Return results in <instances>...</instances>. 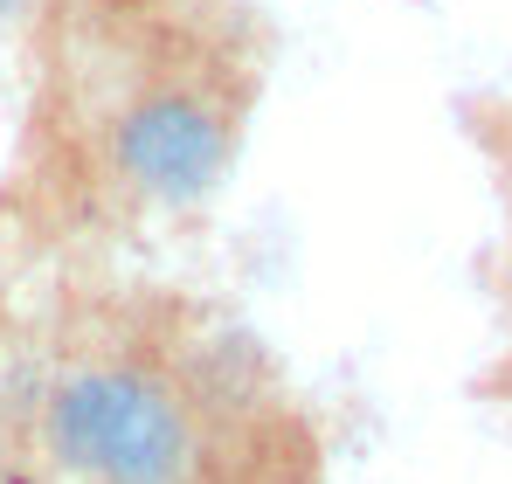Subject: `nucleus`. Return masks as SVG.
Masks as SVG:
<instances>
[{
    "instance_id": "nucleus-1",
    "label": "nucleus",
    "mask_w": 512,
    "mask_h": 484,
    "mask_svg": "<svg viewBox=\"0 0 512 484\" xmlns=\"http://www.w3.org/2000/svg\"><path fill=\"white\" fill-rule=\"evenodd\" d=\"M42 450L70 484H194L201 415L153 360H77L42 402Z\"/></svg>"
},
{
    "instance_id": "nucleus-2",
    "label": "nucleus",
    "mask_w": 512,
    "mask_h": 484,
    "mask_svg": "<svg viewBox=\"0 0 512 484\" xmlns=\"http://www.w3.org/2000/svg\"><path fill=\"white\" fill-rule=\"evenodd\" d=\"M250 97L215 63H160L132 83L104 125V160L146 208H201L243 153Z\"/></svg>"
},
{
    "instance_id": "nucleus-3",
    "label": "nucleus",
    "mask_w": 512,
    "mask_h": 484,
    "mask_svg": "<svg viewBox=\"0 0 512 484\" xmlns=\"http://www.w3.org/2000/svg\"><path fill=\"white\" fill-rule=\"evenodd\" d=\"M77 7H84V14H139L146 0H77Z\"/></svg>"
},
{
    "instance_id": "nucleus-4",
    "label": "nucleus",
    "mask_w": 512,
    "mask_h": 484,
    "mask_svg": "<svg viewBox=\"0 0 512 484\" xmlns=\"http://www.w3.org/2000/svg\"><path fill=\"white\" fill-rule=\"evenodd\" d=\"M42 0H0V28H14V21H28Z\"/></svg>"
}]
</instances>
